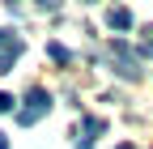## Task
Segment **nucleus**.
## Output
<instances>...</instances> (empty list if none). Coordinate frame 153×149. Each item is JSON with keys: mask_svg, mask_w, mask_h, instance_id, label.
I'll return each mask as SVG.
<instances>
[{"mask_svg": "<svg viewBox=\"0 0 153 149\" xmlns=\"http://www.w3.org/2000/svg\"><path fill=\"white\" fill-rule=\"evenodd\" d=\"M9 47H17V39H13L9 30H0V51H9Z\"/></svg>", "mask_w": 153, "mask_h": 149, "instance_id": "9", "label": "nucleus"}, {"mask_svg": "<svg viewBox=\"0 0 153 149\" xmlns=\"http://www.w3.org/2000/svg\"><path fill=\"white\" fill-rule=\"evenodd\" d=\"M17 55H22V43H17V47H9V51H0V72H13Z\"/></svg>", "mask_w": 153, "mask_h": 149, "instance_id": "5", "label": "nucleus"}, {"mask_svg": "<svg viewBox=\"0 0 153 149\" xmlns=\"http://www.w3.org/2000/svg\"><path fill=\"white\" fill-rule=\"evenodd\" d=\"M47 55H51V60H55V64H68V60H72V55H68V47H64V43H47Z\"/></svg>", "mask_w": 153, "mask_h": 149, "instance_id": "6", "label": "nucleus"}, {"mask_svg": "<svg viewBox=\"0 0 153 149\" xmlns=\"http://www.w3.org/2000/svg\"><path fill=\"white\" fill-rule=\"evenodd\" d=\"M102 128H106V124H102L98 115H85V124H81V136H76V149H89L94 141L102 136Z\"/></svg>", "mask_w": 153, "mask_h": 149, "instance_id": "3", "label": "nucleus"}, {"mask_svg": "<svg viewBox=\"0 0 153 149\" xmlns=\"http://www.w3.org/2000/svg\"><path fill=\"white\" fill-rule=\"evenodd\" d=\"M13 111V94H4V89H0V115H9Z\"/></svg>", "mask_w": 153, "mask_h": 149, "instance_id": "8", "label": "nucleus"}, {"mask_svg": "<svg viewBox=\"0 0 153 149\" xmlns=\"http://www.w3.org/2000/svg\"><path fill=\"white\" fill-rule=\"evenodd\" d=\"M0 149H9V136H4V132H0Z\"/></svg>", "mask_w": 153, "mask_h": 149, "instance_id": "10", "label": "nucleus"}, {"mask_svg": "<svg viewBox=\"0 0 153 149\" xmlns=\"http://www.w3.org/2000/svg\"><path fill=\"white\" fill-rule=\"evenodd\" d=\"M106 26H111V30H132V13H128V9H111V13H106Z\"/></svg>", "mask_w": 153, "mask_h": 149, "instance_id": "4", "label": "nucleus"}, {"mask_svg": "<svg viewBox=\"0 0 153 149\" xmlns=\"http://www.w3.org/2000/svg\"><path fill=\"white\" fill-rule=\"evenodd\" d=\"M47 107H51V94H47V89H30L26 102H22V111H17V124H22V128L38 124V119L47 115Z\"/></svg>", "mask_w": 153, "mask_h": 149, "instance_id": "1", "label": "nucleus"}, {"mask_svg": "<svg viewBox=\"0 0 153 149\" xmlns=\"http://www.w3.org/2000/svg\"><path fill=\"white\" fill-rule=\"evenodd\" d=\"M140 34H145V39H140V55H153V26H145Z\"/></svg>", "mask_w": 153, "mask_h": 149, "instance_id": "7", "label": "nucleus"}, {"mask_svg": "<svg viewBox=\"0 0 153 149\" xmlns=\"http://www.w3.org/2000/svg\"><path fill=\"white\" fill-rule=\"evenodd\" d=\"M111 55H115V72H119L123 81H136V77H140V64L132 60V51H128L123 39H115V43H111Z\"/></svg>", "mask_w": 153, "mask_h": 149, "instance_id": "2", "label": "nucleus"}]
</instances>
